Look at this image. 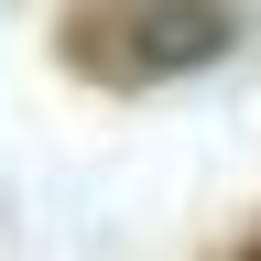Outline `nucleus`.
Segmentation results:
<instances>
[{
	"mask_svg": "<svg viewBox=\"0 0 261 261\" xmlns=\"http://www.w3.org/2000/svg\"><path fill=\"white\" fill-rule=\"evenodd\" d=\"M55 44L98 87H174L240 44V11L228 0H76Z\"/></svg>",
	"mask_w": 261,
	"mask_h": 261,
	"instance_id": "f257e3e1",
	"label": "nucleus"
},
{
	"mask_svg": "<svg viewBox=\"0 0 261 261\" xmlns=\"http://www.w3.org/2000/svg\"><path fill=\"white\" fill-rule=\"evenodd\" d=\"M240 261H261V228H250V250H240Z\"/></svg>",
	"mask_w": 261,
	"mask_h": 261,
	"instance_id": "f03ea898",
	"label": "nucleus"
}]
</instances>
